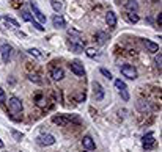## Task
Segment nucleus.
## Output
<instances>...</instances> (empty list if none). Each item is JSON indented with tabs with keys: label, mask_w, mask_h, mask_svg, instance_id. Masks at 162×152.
Listing matches in <instances>:
<instances>
[{
	"label": "nucleus",
	"mask_w": 162,
	"mask_h": 152,
	"mask_svg": "<svg viewBox=\"0 0 162 152\" xmlns=\"http://www.w3.org/2000/svg\"><path fill=\"white\" fill-rule=\"evenodd\" d=\"M22 102H20V99H17V97H11L10 100H8V110H10V113L11 115H19V113H22Z\"/></svg>",
	"instance_id": "nucleus-1"
},
{
	"label": "nucleus",
	"mask_w": 162,
	"mask_h": 152,
	"mask_svg": "<svg viewBox=\"0 0 162 152\" xmlns=\"http://www.w3.org/2000/svg\"><path fill=\"white\" fill-rule=\"evenodd\" d=\"M121 74L124 75V77L131 79V80H135L137 79V69L132 64H123L121 66Z\"/></svg>",
	"instance_id": "nucleus-2"
},
{
	"label": "nucleus",
	"mask_w": 162,
	"mask_h": 152,
	"mask_svg": "<svg viewBox=\"0 0 162 152\" xmlns=\"http://www.w3.org/2000/svg\"><path fill=\"white\" fill-rule=\"evenodd\" d=\"M32 11H33V17L43 25V24H46V16L43 14V11L38 8V5L35 3V2H32Z\"/></svg>",
	"instance_id": "nucleus-3"
},
{
	"label": "nucleus",
	"mask_w": 162,
	"mask_h": 152,
	"mask_svg": "<svg viewBox=\"0 0 162 152\" xmlns=\"http://www.w3.org/2000/svg\"><path fill=\"white\" fill-rule=\"evenodd\" d=\"M69 67H71V71H73L76 75H79V77H82V75L85 74L83 64H82L79 60H74V61H71V64H69Z\"/></svg>",
	"instance_id": "nucleus-4"
},
{
	"label": "nucleus",
	"mask_w": 162,
	"mask_h": 152,
	"mask_svg": "<svg viewBox=\"0 0 162 152\" xmlns=\"http://www.w3.org/2000/svg\"><path fill=\"white\" fill-rule=\"evenodd\" d=\"M38 143L39 144H43V146H52V144H55V137L54 135H41V137H38Z\"/></svg>",
	"instance_id": "nucleus-5"
},
{
	"label": "nucleus",
	"mask_w": 162,
	"mask_h": 152,
	"mask_svg": "<svg viewBox=\"0 0 162 152\" xmlns=\"http://www.w3.org/2000/svg\"><path fill=\"white\" fill-rule=\"evenodd\" d=\"M11 52H13V47L11 46H8V44H3L2 46V60H3V63H8L10 61Z\"/></svg>",
	"instance_id": "nucleus-6"
},
{
	"label": "nucleus",
	"mask_w": 162,
	"mask_h": 152,
	"mask_svg": "<svg viewBox=\"0 0 162 152\" xmlns=\"http://www.w3.org/2000/svg\"><path fill=\"white\" fill-rule=\"evenodd\" d=\"M82 146H83L87 150H95V147H96V144H95L93 138H91L90 135H87V137H83V138H82Z\"/></svg>",
	"instance_id": "nucleus-7"
},
{
	"label": "nucleus",
	"mask_w": 162,
	"mask_h": 152,
	"mask_svg": "<svg viewBox=\"0 0 162 152\" xmlns=\"http://www.w3.org/2000/svg\"><path fill=\"white\" fill-rule=\"evenodd\" d=\"M93 89H95V99H96V100H102V99H104V89H102L101 83L95 82V83H93Z\"/></svg>",
	"instance_id": "nucleus-8"
},
{
	"label": "nucleus",
	"mask_w": 162,
	"mask_h": 152,
	"mask_svg": "<svg viewBox=\"0 0 162 152\" xmlns=\"http://www.w3.org/2000/svg\"><path fill=\"white\" fill-rule=\"evenodd\" d=\"M106 22H107L109 27H115V25H117V16H115L113 11H109L106 14Z\"/></svg>",
	"instance_id": "nucleus-9"
},
{
	"label": "nucleus",
	"mask_w": 162,
	"mask_h": 152,
	"mask_svg": "<svg viewBox=\"0 0 162 152\" xmlns=\"http://www.w3.org/2000/svg\"><path fill=\"white\" fill-rule=\"evenodd\" d=\"M124 7H126V10H128L129 13H137V10H138V2H137V0H128Z\"/></svg>",
	"instance_id": "nucleus-10"
},
{
	"label": "nucleus",
	"mask_w": 162,
	"mask_h": 152,
	"mask_svg": "<svg viewBox=\"0 0 162 152\" xmlns=\"http://www.w3.org/2000/svg\"><path fill=\"white\" fill-rule=\"evenodd\" d=\"M52 24H54V27H57V28H63L65 27V19L60 14H55L52 17Z\"/></svg>",
	"instance_id": "nucleus-11"
},
{
	"label": "nucleus",
	"mask_w": 162,
	"mask_h": 152,
	"mask_svg": "<svg viewBox=\"0 0 162 152\" xmlns=\"http://www.w3.org/2000/svg\"><path fill=\"white\" fill-rule=\"evenodd\" d=\"M52 122L57 124V125H61V127H65V125L69 124V121L66 119V116H52Z\"/></svg>",
	"instance_id": "nucleus-12"
},
{
	"label": "nucleus",
	"mask_w": 162,
	"mask_h": 152,
	"mask_svg": "<svg viewBox=\"0 0 162 152\" xmlns=\"http://www.w3.org/2000/svg\"><path fill=\"white\" fill-rule=\"evenodd\" d=\"M143 44H145V47L148 49V52H151V54H156L157 50H159V46H157L156 42H151V41H148V39H143Z\"/></svg>",
	"instance_id": "nucleus-13"
},
{
	"label": "nucleus",
	"mask_w": 162,
	"mask_h": 152,
	"mask_svg": "<svg viewBox=\"0 0 162 152\" xmlns=\"http://www.w3.org/2000/svg\"><path fill=\"white\" fill-rule=\"evenodd\" d=\"M63 77H65V72H63V69H60V67H55V69H52V79H54V80L60 82V80H63Z\"/></svg>",
	"instance_id": "nucleus-14"
},
{
	"label": "nucleus",
	"mask_w": 162,
	"mask_h": 152,
	"mask_svg": "<svg viewBox=\"0 0 162 152\" xmlns=\"http://www.w3.org/2000/svg\"><path fill=\"white\" fill-rule=\"evenodd\" d=\"M142 141H143V146H145L146 149H150V147L153 146V143H154V135H153V133H148V135L143 137Z\"/></svg>",
	"instance_id": "nucleus-15"
},
{
	"label": "nucleus",
	"mask_w": 162,
	"mask_h": 152,
	"mask_svg": "<svg viewBox=\"0 0 162 152\" xmlns=\"http://www.w3.org/2000/svg\"><path fill=\"white\" fill-rule=\"evenodd\" d=\"M69 50L71 52H74V54H82L83 52V46H80V44H69Z\"/></svg>",
	"instance_id": "nucleus-16"
},
{
	"label": "nucleus",
	"mask_w": 162,
	"mask_h": 152,
	"mask_svg": "<svg viewBox=\"0 0 162 152\" xmlns=\"http://www.w3.org/2000/svg\"><path fill=\"white\" fill-rule=\"evenodd\" d=\"M51 5H52V8H54L57 13L63 10V3L60 2V0H52V2H51Z\"/></svg>",
	"instance_id": "nucleus-17"
},
{
	"label": "nucleus",
	"mask_w": 162,
	"mask_h": 152,
	"mask_svg": "<svg viewBox=\"0 0 162 152\" xmlns=\"http://www.w3.org/2000/svg\"><path fill=\"white\" fill-rule=\"evenodd\" d=\"M20 16H22V19H24L25 22H33V20H35V17H33L29 11H22V13H20Z\"/></svg>",
	"instance_id": "nucleus-18"
},
{
	"label": "nucleus",
	"mask_w": 162,
	"mask_h": 152,
	"mask_svg": "<svg viewBox=\"0 0 162 152\" xmlns=\"http://www.w3.org/2000/svg\"><path fill=\"white\" fill-rule=\"evenodd\" d=\"M35 99H36V105H38V107H44V105H46V99H44L43 94H36Z\"/></svg>",
	"instance_id": "nucleus-19"
},
{
	"label": "nucleus",
	"mask_w": 162,
	"mask_h": 152,
	"mask_svg": "<svg viewBox=\"0 0 162 152\" xmlns=\"http://www.w3.org/2000/svg\"><path fill=\"white\" fill-rule=\"evenodd\" d=\"M115 86H117L120 91H123V89H128V86H126V83L121 80V79H118V80H115Z\"/></svg>",
	"instance_id": "nucleus-20"
},
{
	"label": "nucleus",
	"mask_w": 162,
	"mask_h": 152,
	"mask_svg": "<svg viewBox=\"0 0 162 152\" xmlns=\"http://www.w3.org/2000/svg\"><path fill=\"white\" fill-rule=\"evenodd\" d=\"M11 135H13V138L16 140V141H20L22 138H24V133H20V132H17V130H11Z\"/></svg>",
	"instance_id": "nucleus-21"
},
{
	"label": "nucleus",
	"mask_w": 162,
	"mask_h": 152,
	"mask_svg": "<svg viewBox=\"0 0 162 152\" xmlns=\"http://www.w3.org/2000/svg\"><path fill=\"white\" fill-rule=\"evenodd\" d=\"M128 20L132 22V24H137L138 22V16L135 13H128Z\"/></svg>",
	"instance_id": "nucleus-22"
},
{
	"label": "nucleus",
	"mask_w": 162,
	"mask_h": 152,
	"mask_svg": "<svg viewBox=\"0 0 162 152\" xmlns=\"http://www.w3.org/2000/svg\"><path fill=\"white\" fill-rule=\"evenodd\" d=\"M99 72H101V74L104 75V77H106V79H109V80L112 79V74H110V71H107L106 67H101V69H99Z\"/></svg>",
	"instance_id": "nucleus-23"
},
{
	"label": "nucleus",
	"mask_w": 162,
	"mask_h": 152,
	"mask_svg": "<svg viewBox=\"0 0 162 152\" xmlns=\"http://www.w3.org/2000/svg\"><path fill=\"white\" fill-rule=\"evenodd\" d=\"M85 54H87L90 58H93V57H96V49H93V47H88Z\"/></svg>",
	"instance_id": "nucleus-24"
},
{
	"label": "nucleus",
	"mask_w": 162,
	"mask_h": 152,
	"mask_svg": "<svg viewBox=\"0 0 162 152\" xmlns=\"http://www.w3.org/2000/svg\"><path fill=\"white\" fill-rule=\"evenodd\" d=\"M29 80H30V82H35V83H41V79L38 77L36 74H30V75H29Z\"/></svg>",
	"instance_id": "nucleus-25"
},
{
	"label": "nucleus",
	"mask_w": 162,
	"mask_h": 152,
	"mask_svg": "<svg viewBox=\"0 0 162 152\" xmlns=\"http://www.w3.org/2000/svg\"><path fill=\"white\" fill-rule=\"evenodd\" d=\"M27 52L30 54V55H33V57H36V58H39L41 57V54H39V50L38 49H29Z\"/></svg>",
	"instance_id": "nucleus-26"
},
{
	"label": "nucleus",
	"mask_w": 162,
	"mask_h": 152,
	"mask_svg": "<svg viewBox=\"0 0 162 152\" xmlns=\"http://www.w3.org/2000/svg\"><path fill=\"white\" fill-rule=\"evenodd\" d=\"M3 19H5V20H7L8 24H11V25H14V27H19V22H17V20H14L13 17H8V16H5Z\"/></svg>",
	"instance_id": "nucleus-27"
},
{
	"label": "nucleus",
	"mask_w": 162,
	"mask_h": 152,
	"mask_svg": "<svg viewBox=\"0 0 162 152\" xmlns=\"http://www.w3.org/2000/svg\"><path fill=\"white\" fill-rule=\"evenodd\" d=\"M32 24H33V27H35L36 30H39V32H44V27H43V25H41L39 22H36V20H33Z\"/></svg>",
	"instance_id": "nucleus-28"
},
{
	"label": "nucleus",
	"mask_w": 162,
	"mask_h": 152,
	"mask_svg": "<svg viewBox=\"0 0 162 152\" xmlns=\"http://www.w3.org/2000/svg\"><path fill=\"white\" fill-rule=\"evenodd\" d=\"M120 94H121V97H123V100H129V93H128V89H123V91H120Z\"/></svg>",
	"instance_id": "nucleus-29"
},
{
	"label": "nucleus",
	"mask_w": 162,
	"mask_h": 152,
	"mask_svg": "<svg viewBox=\"0 0 162 152\" xmlns=\"http://www.w3.org/2000/svg\"><path fill=\"white\" fill-rule=\"evenodd\" d=\"M5 100H7V94H5V91L2 88H0V104H3Z\"/></svg>",
	"instance_id": "nucleus-30"
},
{
	"label": "nucleus",
	"mask_w": 162,
	"mask_h": 152,
	"mask_svg": "<svg viewBox=\"0 0 162 152\" xmlns=\"http://www.w3.org/2000/svg\"><path fill=\"white\" fill-rule=\"evenodd\" d=\"M98 38H99V39H98V41H99V44H104V42H106V39H107V36H106L104 33H98Z\"/></svg>",
	"instance_id": "nucleus-31"
},
{
	"label": "nucleus",
	"mask_w": 162,
	"mask_h": 152,
	"mask_svg": "<svg viewBox=\"0 0 162 152\" xmlns=\"http://www.w3.org/2000/svg\"><path fill=\"white\" fill-rule=\"evenodd\" d=\"M160 61H162V57H160V54L156 57V64H157V67H159V71H160Z\"/></svg>",
	"instance_id": "nucleus-32"
},
{
	"label": "nucleus",
	"mask_w": 162,
	"mask_h": 152,
	"mask_svg": "<svg viewBox=\"0 0 162 152\" xmlns=\"http://www.w3.org/2000/svg\"><path fill=\"white\" fill-rule=\"evenodd\" d=\"M83 99H85V93H80V94L77 96V100H79V102H82Z\"/></svg>",
	"instance_id": "nucleus-33"
},
{
	"label": "nucleus",
	"mask_w": 162,
	"mask_h": 152,
	"mask_svg": "<svg viewBox=\"0 0 162 152\" xmlns=\"http://www.w3.org/2000/svg\"><path fill=\"white\" fill-rule=\"evenodd\" d=\"M157 24H159V27L162 25V14L159 13V16H157Z\"/></svg>",
	"instance_id": "nucleus-34"
},
{
	"label": "nucleus",
	"mask_w": 162,
	"mask_h": 152,
	"mask_svg": "<svg viewBox=\"0 0 162 152\" xmlns=\"http://www.w3.org/2000/svg\"><path fill=\"white\" fill-rule=\"evenodd\" d=\"M2 147H3V141H2V140H0V149H2Z\"/></svg>",
	"instance_id": "nucleus-35"
},
{
	"label": "nucleus",
	"mask_w": 162,
	"mask_h": 152,
	"mask_svg": "<svg viewBox=\"0 0 162 152\" xmlns=\"http://www.w3.org/2000/svg\"><path fill=\"white\" fill-rule=\"evenodd\" d=\"M153 2H154V3H156V2H159V0H153Z\"/></svg>",
	"instance_id": "nucleus-36"
},
{
	"label": "nucleus",
	"mask_w": 162,
	"mask_h": 152,
	"mask_svg": "<svg viewBox=\"0 0 162 152\" xmlns=\"http://www.w3.org/2000/svg\"><path fill=\"white\" fill-rule=\"evenodd\" d=\"M0 19H2V16H0Z\"/></svg>",
	"instance_id": "nucleus-37"
},
{
	"label": "nucleus",
	"mask_w": 162,
	"mask_h": 152,
	"mask_svg": "<svg viewBox=\"0 0 162 152\" xmlns=\"http://www.w3.org/2000/svg\"><path fill=\"white\" fill-rule=\"evenodd\" d=\"M88 152H91V150H88Z\"/></svg>",
	"instance_id": "nucleus-38"
}]
</instances>
